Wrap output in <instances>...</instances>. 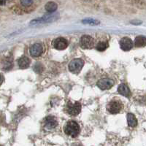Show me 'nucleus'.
I'll return each mask as SVG.
<instances>
[{
    "mask_svg": "<svg viewBox=\"0 0 146 146\" xmlns=\"http://www.w3.org/2000/svg\"><path fill=\"white\" fill-rule=\"evenodd\" d=\"M65 134L72 137H76L80 133V126L76 121H69L64 127Z\"/></svg>",
    "mask_w": 146,
    "mask_h": 146,
    "instance_id": "nucleus-1",
    "label": "nucleus"
},
{
    "mask_svg": "<svg viewBox=\"0 0 146 146\" xmlns=\"http://www.w3.org/2000/svg\"><path fill=\"white\" fill-rule=\"evenodd\" d=\"M66 113L72 115V116H76L81 111V104L78 102L75 103H72L71 102H69L66 105L65 108Z\"/></svg>",
    "mask_w": 146,
    "mask_h": 146,
    "instance_id": "nucleus-2",
    "label": "nucleus"
},
{
    "mask_svg": "<svg viewBox=\"0 0 146 146\" xmlns=\"http://www.w3.org/2000/svg\"><path fill=\"white\" fill-rule=\"evenodd\" d=\"M122 108H123V104L121 102V101L116 100H111L107 106V110L108 112L112 114H116V113H120Z\"/></svg>",
    "mask_w": 146,
    "mask_h": 146,
    "instance_id": "nucleus-3",
    "label": "nucleus"
},
{
    "mask_svg": "<svg viewBox=\"0 0 146 146\" xmlns=\"http://www.w3.org/2000/svg\"><path fill=\"white\" fill-rule=\"evenodd\" d=\"M84 62L80 58H76V59L72 60L69 64V69L70 72L74 74H78L81 71L83 68Z\"/></svg>",
    "mask_w": 146,
    "mask_h": 146,
    "instance_id": "nucleus-4",
    "label": "nucleus"
},
{
    "mask_svg": "<svg viewBox=\"0 0 146 146\" xmlns=\"http://www.w3.org/2000/svg\"><path fill=\"white\" fill-rule=\"evenodd\" d=\"M80 46L84 49H91L94 46V40L88 35H83L80 39Z\"/></svg>",
    "mask_w": 146,
    "mask_h": 146,
    "instance_id": "nucleus-5",
    "label": "nucleus"
},
{
    "mask_svg": "<svg viewBox=\"0 0 146 146\" xmlns=\"http://www.w3.org/2000/svg\"><path fill=\"white\" fill-rule=\"evenodd\" d=\"M53 48L58 50H64L68 46V42L64 37H58L53 42Z\"/></svg>",
    "mask_w": 146,
    "mask_h": 146,
    "instance_id": "nucleus-6",
    "label": "nucleus"
},
{
    "mask_svg": "<svg viewBox=\"0 0 146 146\" xmlns=\"http://www.w3.org/2000/svg\"><path fill=\"white\" fill-rule=\"evenodd\" d=\"M113 85H114V82L109 78H103L97 82V86L102 90L110 89Z\"/></svg>",
    "mask_w": 146,
    "mask_h": 146,
    "instance_id": "nucleus-7",
    "label": "nucleus"
},
{
    "mask_svg": "<svg viewBox=\"0 0 146 146\" xmlns=\"http://www.w3.org/2000/svg\"><path fill=\"white\" fill-rule=\"evenodd\" d=\"M45 128L47 130H52L54 128H56L58 125V121L56 119V118L53 116H48L45 119Z\"/></svg>",
    "mask_w": 146,
    "mask_h": 146,
    "instance_id": "nucleus-8",
    "label": "nucleus"
},
{
    "mask_svg": "<svg viewBox=\"0 0 146 146\" xmlns=\"http://www.w3.org/2000/svg\"><path fill=\"white\" fill-rule=\"evenodd\" d=\"M121 48L124 51H128L130 50L133 47V42L129 37H123L121 40L119 42Z\"/></svg>",
    "mask_w": 146,
    "mask_h": 146,
    "instance_id": "nucleus-9",
    "label": "nucleus"
},
{
    "mask_svg": "<svg viewBox=\"0 0 146 146\" xmlns=\"http://www.w3.org/2000/svg\"><path fill=\"white\" fill-rule=\"evenodd\" d=\"M42 53V46L41 44L36 43L34 44L30 48V54L32 57H38Z\"/></svg>",
    "mask_w": 146,
    "mask_h": 146,
    "instance_id": "nucleus-10",
    "label": "nucleus"
},
{
    "mask_svg": "<svg viewBox=\"0 0 146 146\" xmlns=\"http://www.w3.org/2000/svg\"><path fill=\"white\" fill-rule=\"evenodd\" d=\"M17 62H18V66L21 69H27L29 66L31 61H30V59L28 57L22 56L17 61Z\"/></svg>",
    "mask_w": 146,
    "mask_h": 146,
    "instance_id": "nucleus-11",
    "label": "nucleus"
},
{
    "mask_svg": "<svg viewBox=\"0 0 146 146\" xmlns=\"http://www.w3.org/2000/svg\"><path fill=\"white\" fill-rule=\"evenodd\" d=\"M118 91L120 94L123 95V96L129 97L131 95V91H130L129 87L125 84H121L118 88Z\"/></svg>",
    "mask_w": 146,
    "mask_h": 146,
    "instance_id": "nucleus-12",
    "label": "nucleus"
},
{
    "mask_svg": "<svg viewBox=\"0 0 146 146\" xmlns=\"http://www.w3.org/2000/svg\"><path fill=\"white\" fill-rule=\"evenodd\" d=\"M128 125L131 127H135L137 125V120L132 113H129L127 115Z\"/></svg>",
    "mask_w": 146,
    "mask_h": 146,
    "instance_id": "nucleus-13",
    "label": "nucleus"
},
{
    "mask_svg": "<svg viewBox=\"0 0 146 146\" xmlns=\"http://www.w3.org/2000/svg\"><path fill=\"white\" fill-rule=\"evenodd\" d=\"M135 45L136 47H144L146 45V39L144 36H138L135 38Z\"/></svg>",
    "mask_w": 146,
    "mask_h": 146,
    "instance_id": "nucleus-14",
    "label": "nucleus"
},
{
    "mask_svg": "<svg viewBox=\"0 0 146 146\" xmlns=\"http://www.w3.org/2000/svg\"><path fill=\"white\" fill-rule=\"evenodd\" d=\"M45 9H46L47 11H48L49 13H52V12H54L57 9V5L55 2H50L46 4L45 5Z\"/></svg>",
    "mask_w": 146,
    "mask_h": 146,
    "instance_id": "nucleus-15",
    "label": "nucleus"
},
{
    "mask_svg": "<svg viewBox=\"0 0 146 146\" xmlns=\"http://www.w3.org/2000/svg\"><path fill=\"white\" fill-rule=\"evenodd\" d=\"M108 48V42H100L97 45H96V50L99 51H104Z\"/></svg>",
    "mask_w": 146,
    "mask_h": 146,
    "instance_id": "nucleus-16",
    "label": "nucleus"
},
{
    "mask_svg": "<svg viewBox=\"0 0 146 146\" xmlns=\"http://www.w3.org/2000/svg\"><path fill=\"white\" fill-rule=\"evenodd\" d=\"M13 62L9 59H6L5 61H4L3 63H2V67L5 70H10L13 67Z\"/></svg>",
    "mask_w": 146,
    "mask_h": 146,
    "instance_id": "nucleus-17",
    "label": "nucleus"
},
{
    "mask_svg": "<svg viewBox=\"0 0 146 146\" xmlns=\"http://www.w3.org/2000/svg\"><path fill=\"white\" fill-rule=\"evenodd\" d=\"M83 23L85 24H91V25H97L100 23V22L97 21L93 20V19H86L83 21Z\"/></svg>",
    "mask_w": 146,
    "mask_h": 146,
    "instance_id": "nucleus-18",
    "label": "nucleus"
},
{
    "mask_svg": "<svg viewBox=\"0 0 146 146\" xmlns=\"http://www.w3.org/2000/svg\"><path fill=\"white\" fill-rule=\"evenodd\" d=\"M34 70H35V71L37 73L42 72V66L40 63H38L37 64L35 65V67H34Z\"/></svg>",
    "mask_w": 146,
    "mask_h": 146,
    "instance_id": "nucleus-19",
    "label": "nucleus"
},
{
    "mask_svg": "<svg viewBox=\"0 0 146 146\" xmlns=\"http://www.w3.org/2000/svg\"><path fill=\"white\" fill-rule=\"evenodd\" d=\"M21 3L23 5V6H30L33 3V1H21Z\"/></svg>",
    "mask_w": 146,
    "mask_h": 146,
    "instance_id": "nucleus-20",
    "label": "nucleus"
},
{
    "mask_svg": "<svg viewBox=\"0 0 146 146\" xmlns=\"http://www.w3.org/2000/svg\"><path fill=\"white\" fill-rule=\"evenodd\" d=\"M3 80H4V78H3V76H2L1 74H0V85L2 84V82H3Z\"/></svg>",
    "mask_w": 146,
    "mask_h": 146,
    "instance_id": "nucleus-21",
    "label": "nucleus"
},
{
    "mask_svg": "<svg viewBox=\"0 0 146 146\" xmlns=\"http://www.w3.org/2000/svg\"><path fill=\"white\" fill-rule=\"evenodd\" d=\"M5 4V1H0V5H3Z\"/></svg>",
    "mask_w": 146,
    "mask_h": 146,
    "instance_id": "nucleus-22",
    "label": "nucleus"
},
{
    "mask_svg": "<svg viewBox=\"0 0 146 146\" xmlns=\"http://www.w3.org/2000/svg\"><path fill=\"white\" fill-rule=\"evenodd\" d=\"M0 146H2V145H0Z\"/></svg>",
    "mask_w": 146,
    "mask_h": 146,
    "instance_id": "nucleus-23",
    "label": "nucleus"
}]
</instances>
